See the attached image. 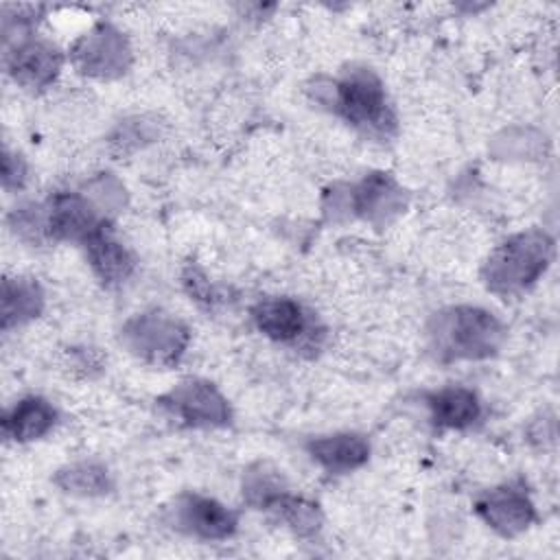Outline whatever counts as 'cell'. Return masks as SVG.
<instances>
[{"instance_id": "obj_19", "label": "cell", "mask_w": 560, "mask_h": 560, "mask_svg": "<svg viewBox=\"0 0 560 560\" xmlns=\"http://www.w3.org/2000/svg\"><path fill=\"white\" fill-rule=\"evenodd\" d=\"M241 492L249 508L271 510V505L287 492V483L278 468L267 462H256L243 472Z\"/></svg>"}, {"instance_id": "obj_13", "label": "cell", "mask_w": 560, "mask_h": 560, "mask_svg": "<svg viewBox=\"0 0 560 560\" xmlns=\"http://www.w3.org/2000/svg\"><path fill=\"white\" fill-rule=\"evenodd\" d=\"M311 459L332 475H346L370 459V442L361 433H330L306 442Z\"/></svg>"}, {"instance_id": "obj_15", "label": "cell", "mask_w": 560, "mask_h": 560, "mask_svg": "<svg viewBox=\"0 0 560 560\" xmlns=\"http://www.w3.org/2000/svg\"><path fill=\"white\" fill-rule=\"evenodd\" d=\"M57 422V409L42 396H24L2 416V435L26 444L44 438Z\"/></svg>"}, {"instance_id": "obj_9", "label": "cell", "mask_w": 560, "mask_h": 560, "mask_svg": "<svg viewBox=\"0 0 560 560\" xmlns=\"http://www.w3.org/2000/svg\"><path fill=\"white\" fill-rule=\"evenodd\" d=\"M171 523L175 529L201 540H225L236 532L238 514L212 497L186 492L175 499Z\"/></svg>"}, {"instance_id": "obj_2", "label": "cell", "mask_w": 560, "mask_h": 560, "mask_svg": "<svg viewBox=\"0 0 560 560\" xmlns=\"http://www.w3.org/2000/svg\"><path fill=\"white\" fill-rule=\"evenodd\" d=\"M551 258L553 238L540 228H529L512 234L490 252L481 267V280L488 291L512 298L534 287Z\"/></svg>"}, {"instance_id": "obj_7", "label": "cell", "mask_w": 560, "mask_h": 560, "mask_svg": "<svg viewBox=\"0 0 560 560\" xmlns=\"http://www.w3.org/2000/svg\"><path fill=\"white\" fill-rule=\"evenodd\" d=\"M46 230L50 241H70L85 245L98 232L109 228L98 208L81 192H52L44 203Z\"/></svg>"}, {"instance_id": "obj_23", "label": "cell", "mask_w": 560, "mask_h": 560, "mask_svg": "<svg viewBox=\"0 0 560 560\" xmlns=\"http://www.w3.org/2000/svg\"><path fill=\"white\" fill-rule=\"evenodd\" d=\"M26 184V162L22 155L2 151V186L4 190H20Z\"/></svg>"}, {"instance_id": "obj_3", "label": "cell", "mask_w": 560, "mask_h": 560, "mask_svg": "<svg viewBox=\"0 0 560 560\" xmlns=\"http://www.w3.org/2000/svg\"><path fill=\"white\" fill-rule=\"evenodd\" d=\"M328 105L354 129L385 138L396 120L387 103L385 85L378 74L365 66H352L328 85Z\"/></svg>"}, {"instance_id": "obj_24", "label": "cell", "mask_w": 560, "mask_h": 560, "mask_svg": "<svg viewBox=\"0 0 560 560\" xmlns=\"http://www.w3.org/2000/svg\"><path fill=\"white\" fill-rule=\"evenodd\" d=\"M147 127H149V125H147V122H140V120L120 125L118 136L114 138V144H120V151L127 149L129 144H133V149L140 147L142 140H151V136L147 133Z\"/></svg>"}, {"instance_id": "obj_8", "label": "cell", "mask_w": 560, "mask_h": 560, "mask_svg": "<svg viewBox=\"0 0 560 560\" xmlns=\"http://www.w3.org/2000/svg\"><path fill=\"white\" fill-rule=\"evenodd\" d=\"M63 66V52L48 39L20 37L4 50L7 74L26 90H46L55 83Z\"/></svg>"}, {"instance_id": "obj_5", "label": "cell", "mask_w": 560, "mask_h": 560, "mask_svg": "<svg viewBox=\"0 0 560 560\" xmlns=\"http://www.w3.org/2000/svg\"><path fill=\"white\" fill-rule=\"evenodd\" d=\"M133 61L129 39L109 22H96L70 46V63L90 79L112 81L122 77Z\"/></svg>"}, {"instance_id": "obj_12", "label": "cell", "mask_w": 560, "mask_h": 560, "mask_svg": "<svg viewBox=\"0 0 560 560\" xmlns=\"http://www.w3.org/2000/svg\"><path fill=\"white\" fill-rule=\"evenodd\" d=\"M256 328L271 341L298 343L313 330L311 313L293 298L269 295L252 306Z\"/></svg>"}, {"instance_id": "obj_14", "label": "cell", "mask_w": 560, "mask_h": 560, "mask_svg": "<svg viewBox=\"0 0 560 560\" xmlns=\"http://www.w3.org/2000/svg\"><path fill=\"white\" fill-rule=\"evenodd\" d=\"M83 249L94 276L105 287H118L136 271L133 254L114 236L112 228H105L94 238H90Z\"/></svg>"}, {"instance_id": "obj_17", "label": "cell", "mask_w": 560, "mask_h": 560, "mask_svg": "<svg viewBox=\"0 0 560 560\" xmlns=\"http://www.w3.org/2000/svg\"><path fill=\"white\" fill-rule=\"evenodd\" d=\"M427 407L431 411V420L440 429H468L481 416V402L477 394L462 385L440 387L427 394Z\"/></svg>"}, {"instance_id": "obj_21", "label": "cell", "mask_w": 560, "mask_h": 560, "mask_svg": "<svg viewBox=\"0 0 560 560\" xmlns=\"http://www.w3.org/2000/svg\"><path fill=\"white\" fill-rule=\"evenodd\" d=\"M9 225L20 238H24L28 243L50 241L48 230H46L44 203H26V206L15 208L9 217Z\"/></svg>"}, {"instance_id": "obj_1", "label": "cell", "mask_w": 560, "mask_h": 560, "mask_svg": "<svg viewBox=\"0 0 560 560\" xmlns=\"http://www.w3.org/2000/svg\"><path fill=\"white\" fill-rule=\"evenodd\" d=\"M505 326L490 311L472 304L446 306L427 324L429 350L440 363L483 361L503 348Z\"/></svg>"}, {"instance_id": "obj_22", "label": "cell", "mask_w": 560, "mask_h": 560, "mask_svg": "<svg viewBox=\"0 0 560 560\" xmlns=\"http://www.w3.org/2000/svg\"><path fill=\"white\" fill-rule=\"evenodd\" d=\"M182 284L186 289V293L190 295V300H195L201 306H212L217 302V293L208 280V276L195 267V265H186L182 271Z\"/></svg>"}, {"instance_id": "obj_11", "label": "cell", "mask_w": 560, "mask_h": 560, "mask_svg": "<svg viewBox=\"0 0 560 560\" xmlns=\"http://www.w3.org/2000/svg\"><path fill=\"white\" fill-rule=\"evenodd\" d=\"M346 206L352 210V214L381 228L405 210L407 195L389 173L378 171L368 173L359 184L350 188Z\"/></svg>"}, {"instance_id": "obj_6", "label": "cell", "mask_w": 560, "mask_h": 560, "mask_svg": "<svg viewBox=\"0 0 560 560\" xmlns=\"http://www.w3.org/2000/svg\"><path fill=\"white\" fill-rule=\"evenodd\" d=\"M158 402L182 424L192 429H217L232 422V409L219 387L206 378H184Z\"/></svg>"}, {"instance_id": "obj_18", "label": "cell", "mask_w": 560, "mask_h": 560, "mask_svg": "<svg viewBox=\"0 0 560 560\" xmlns=\"http://www.w3.org/2000/svg\"><path fill=\"white\" fill-rule=\"evenodd\" d=\"M55 486L72 497H103L112 490L109 470L94 459H81L61 466L55 477Z\"/></svg>"}, {"instance_id": "obj_10", "label": "cell", "mask_w": 560, "mask_h": 560, "mask_svg": "<svg viewBox=\"0 0 560 560\" xmlns=\"http://www.w3.org/2000/svg\"><path fill=\"white\" fill-rule=\"evenodd\" d=\"M477 516L499 536L514 538L536 521V508L527 492L516 486H497L475 499Z\"/></svg>"}, {"instance_id": "obj_4", "label": "cell", "mask_w": 560, "mask_h": 560, "mask_svg": "<svg viewBox=\"0 0 560 560\" xmlns=\"http://www.w3.org/2000/svg\"><path fill=\"white\" fill-rule=\"evenodd\" d=\"M122 348L138 361L155 368H175L190 341L188 326L160 308L131 315L118 335Z\"/></svg>"}, {"instance_id": "obj_16", "label": "cell", "mask_w": 560, "mask_h": 560, "mask_svg": "<svg viewBox=\"0 0 560 560\" xmlns=\"http://www.w3.org/2000/svg\"><path fill=\"white\" fill-rule=\"evenodd\" d=\"M44 311V289L35 278L26 276H4L0 295V322L2 330L24 326L39 317Z\"/></svg>"}, {"instance_id": "obj_20", "label": "cell", "mask_w": 560, "mask_h": 560, "mask_svg": "<svg viewBox=\"0 0 560 560\" xmlns=\"http://www.w3.org/2000/svg\"><path fill=\"white\" fill-rule=\"evenodd\" d=\"M269 512H273L300 538H313L324 525L322 508L306 497L291 494L289 490L271 505Z\"/></svg>"}]
</instances>
